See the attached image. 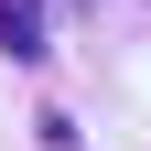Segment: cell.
I'll return each mask as SVG.
<instances>
[{"instance_id": "1", "label": "cell", "mask_w": 151, "mask_h": 151, "mask_svg": "<svg viewBox=\"0 0 151 151\" xmlns=\"http://www.w3.org/2000/svg\"><path fill=\"white\" fill-rule=\"evenodd\" d=\"M54 0H0V54H11V65H43L54 54V22H43Z\"/></svg>"}]
</instances>
